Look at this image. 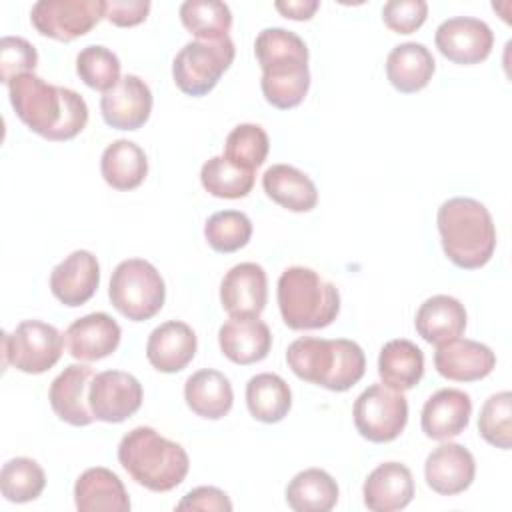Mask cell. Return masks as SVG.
I'll use <instances>...</instances> for the list:
<instances>
[{
	"instance_id": "cell-29",
	"label": "cell",
	"mask_w": 512,
	"mask_h": 512,
	"mask_svg": "<svg viewBox=\"0 0 512 512\" xmlns=\"http://www.w3.org/2000/svg\"><path fill=\"white\" fill-rule=\"evenodd\" d=\"M184 400L188 408L206 420L224 418L234 404L230 380L212 368H202L188 376L184 384Z\"/></svg>"
},
{
	"instance_id": "cell-10",
	"label": "cell",
	"mask_w": 512,
	"mask_h": 512,
	"mask_svg": "<svg viewBox=\"0 0 512 512\" xmlns=\"http://www.w3.org/2000/svg\"><path fill=\"white\" fill-rule=\"evenodd\" d=\"M352 416L358 434L368 442H392L406 428L408 400L398 390L372 384L356 398Z\"/></svg>"
},
{
	"instance_id": "cell-16",
	"label": "cell",
	"mask_w": 512,
	"mask_h": 512,
	"mask_svg": "<svg viewBox=\"0 0 512 512\" xmlns=\"http://www.w3.org/2000/svg\"><path fill=\"white\" fill-rule=\"evenodd\" d=\"M476 476V462L472 452L456 442L436 446L424 462L426 484L442 496H456L470 488Z\"/></svg>"
},
{
	"instance_id": "cell-14",
	"label": "cell",
	"mask_w": 512,
	"mask_h": 512,
	"mask_svg": "<svg viewBox=\"0 0 512 512\" xmlns=\"http://www.w3.org/2000/svg\"><path fill=\"white\" fill-rule=\"evenodd\" d=\"M104 122L116 130L142 128L152 112V92L136 74H126L100 98Z\"/></svg>"
},
{
	"instance_id": "cell-38",
	"label": "cell",
	"mask_w": 512,
	"mask_h": 512,
	"mask_svg": "<svg viewBox=\"0 0 512 512\" xmlns=\"http://www.w3.org/2000/svg\"><path fill=\"white\" fill-rule=\"evenodd\" d=\"M270 150L268 134L258 124H238L230 130L224 142V158H228L232 164L256 170L264 164Z\"/></svg>"
},
{
	"instance_id": "cell-23",
	"label": "cell",
	"mask_w": 512,
	"mask_h": 512,
	"mask_svg": "<svg viewBox=\"0 0 512 512\" xmlns=\"http://www.w3.org/2000/svg\"><path fill=\"white\" fill-rule=\"evenodd\" d=\"M196 348L198 340L194 330L182 320H168L150 332L146 358L158 372L174 374L192 362Z\"/></svg>"
},
{
	"instance_id": "cell-33",
	"label": "cell",
	"mask_w": 512,
	"mask_h": 512,
	"mask_svg": "<svg viewBox=\"0 0 512 512\" xmlns=\"http://www.w3.org/2000/svg\"><path fill=\"white\" fill-rule=\"evenodd\" d=\"M286 502L294 512H328L338 502V484L326 470L306 468L288 482Z\"/></svg>"
},
{
	"instance_id": "cell-40",
	"label": "cell",
	"mask_w": 512,
	"mask_h": 512,
	"mask_svg": "<svg viewBox=\"0 0 512 512\" xmlns=\"http://www.w3.org/2000/svg\"><path fill=\"white\" fill-rule=\"evenodd\" d=\"M480 436L500 448L510 450L512 446V394L508 390L492 394L480 408L478 416Z\"/></svg>"
},
{
	"instance_id": "cell-32",
	"label": "cell",
	"mask_w": 512,
	"mask_h": 512,
	"mask_svg": "<svg viewBox=\"0 0 512 512\" xmlns=\"http://www.w3.org/2000/svg\"><path fill=\"white\" fill-rule=\"evenodd\" d=\"M246 406L254 420L276 424L284 420L292 406L288 382L272 372L256 374L246 384Z\"/></svg>"
},
{
	"instance_id": "cell-21",
	"label": "cell",
	"mask_w": 512,
	"mask_h": 512,
	"mask_svg": "<svg viewBox=\"0 0 512 512\" xmlns=\"http://www.w3.org/2000/svg\"><path fill=\"white\" fill-rule=\"evenodd\" d=\"M222 354L240 366L264 360L272 348V334L258 316H230L218 330Z\"/></svg>"
},
{
	"instance_id": "cell-13",
	"label": "cell",
	"mask_w": 512,
	"mask_h": 512,
	"mask_svg": "<svg viewBox=\"0 0 512 512\" xmlns=\"http://www.w3.org/2000/svg\"><path fill=\"white\" fill-rule=\"evenodd\" d=\"M438 52L454 64H478L486 60L494 46L490 26L472 16H454L444 20L434 34Z\"/></svg>"
},
{
	"instance_id": "cell-31",
	"label": "cell",
	"mask_w": 512,
	"mask_h": 512,
	"mask_svg": "<svg viewBox=\"0 0 512 512\" xmlns=\"http://www.w3.org/2000/svg\"><path fill=\"white\" fill-rule=\"evenodd\" d=\"M100 172L108 186L120 192L138 188L148 174V158L132 140H114L100 158Z\"/></svg>"
},
{
	"instance_id": "cell-8",
	"label": "cell",
	"mask_w": 512,
	"mask_h": 512,
	"mask_svg": "<svg viewBox=\"0 0 512 512\" xmlns=\"http://www.w3.org/2000/svg\"><path fill=\"white\" fill-rule=\"evenodd\" d=\"M236 48L230 36L220 40H192L180 48L172 62V78L188 96L208 94L234 62Z\"/></svg>"
},
{
	"instance_id": "cell-30",
	"label": "cell",
	"mask_w": 512,
	"mask_h": 512,
	"mask_svg": "<svg viewBox=\"0 0 512 512\" xmlns=\"http://www.w3.org/2000/svg\"><path fill=\"white\" fill-rule=\"evenodd\" d=\"M378 376L382 384L392 390H412L424 376L422 350L406 338H394L386 342L378 356Z\"/></svg>"
},
{
	"instance_id": "cell-28",
	"label": "cell",
	"mask_w": 512,
	"mask_h": 512,
	"mask_svg": "<svg viewBox=\"0 0 512 512\" xmlns=\"http://www.w3.org/2000/svg\"><path fill=\"white\" fill-rule=\"evenodd\" d=\"M262 188L272 202L290 212H310L318 204L316 184L290 164H272L262 174Z\"/></svg>"
},
{
	"instance_id": "cell-41",
	"label": "cell",
	"mask_w": 512,
	"mask_h": 512,
	"mask_svg": "<svg viewBox=\"0 0 512 512\" xmlns=\"http://www.w3.org/2000/svg\"><path fill=\"white\" fill-rule=\"evenodd\" d=\"M38 64L36 48L20 36H4L0 40V80L2 84H10L12 78L34 72Z\"/></svg>"
},
{
	"instance_id": "cell-19",
	"label": "cell",
	"mask_w": 512,
	"mask_h": 512,
	"mask_svg": "<svg viewBox=\"0 0 512 512\" xmlns=\"http://www.w3.org/2000/svg\"><path fill=\"white\" fill-rule=\"evenodd\" d=\"M94 370L86 364L66 366L50 384L48 400L54 414L70 426H88L96 418L88 404Z\"/></svg>"
},
{
	"instance_id": "cell-26",
	"label": "cell",
	"mask_w": 512,
	"mask_h": 512,
	"mask_svg": "<svg viewBox=\"0 0 512 512\" xmlns=\"http://www.w3.org/2000/svg\"><path fill=\"white\" fill-rule=\"evenodd\" d=\"M466 320V308L460 300L448 294H436L420 304L414 326L422 340L438 346L462 336L466 330Z\"/></svg>"
},
{
	"instance_id": "cell-20",
	"label": "cell",
	"mask_w": 512,
	"mask_h": 512,
	"mask_svg": "<svg viewBox=\"0 0 512 512\" xmlns=\"http://www.w3.org/2000/svg\"><path fill=\"white\" fill-rule=\"evenodd\" d=\"M64 338L72 358L80 362H96L118 348L122 328L106 312H92L74 320Z\"/></svg>"
},
{
	"instance_id": "cell-12",
	"label": "cell",
	"mask_w": 512,
	"mask_h": 512,
	"mask_svg": "<svg viewBox=\"0 0 512 512\" xmlns=\"http://www.w3.org/2000/svg\"><path fill=\"white\" fill-rule=\"evenodd\" d=\"M142 384L122 370H104L92 378L88 404L96 420L120 424L142 406Z\"/></svg>"
},
{
	"instance_id": "cell-35",
	"label": "cell",
	"mask_w": 512,
	"mask_h": 512,
	"mask_svg": "<svg viewBox=\"0 0 512 512\" xmlns=\"http://www.w3.org/2000/svg\"><path fill=\"white\" fill-rule=\"evenodd\" d=\"M254 170L240 168L224 156H212L202 164L200 182L204 190L216 198H244L254 188Z\"/></svg>"
},
{
	"instance_id": "cell-18",
	"label": "cell",
	"mask_w": 512,
	"mask_h": 512,
	"mask_svg": "<svg viewBox=\"0 0 512 512\" xmlns=\"http://www.w3.org/2000/svg\"><path fill=\"white\" fill-rule=\"evenodd\" d=\"M268 300L266 272L256 262L232 266L220 282V302L230 316H260Z\"/></svg>"
},
{
	"instance_id": "cell-44",
	"label": "cell",
	"mask_w": 512,
	"mask_h": 512,
	"mask_svg": "<svg viewBox=\"0 0 512 512\" xmlns=\"http://www.w3.org/2000/svg\"><path fill=\"white\" fill-rule=\"evenodd\" d=\"M150 12L148 0H110L106 2V20L118 28H130L146 20Z\"/></svg>"
},
{
	"instance_id": "cell-42",
	"label": "cell",
	"mask_w": 512,
	"mask_h": 512,
	"mask_svg": "<svg viewBox=\"0 0 512 512\" xmlns=\"http://www.w3.org/2000/svg\"><path fill=\"white\" fill-rule=\"evenodd\" d=\"M428 16V4L424 0H390L382 6L384 24L396 34L416 32Z\"/></svg>"
},
{
	"instance_id": "cell-24",
	"label": "cell",
	"mask_w": 512,
	"mask_h": 512,
	"mask_svg": "<svg viewBox=\"0 0 512 512\" xmlns=\"http://www.w3.org/2000/svg\"><path fill=\"white\" fill-rule=\"evenodd\" d=\"M364 504L372 512H396L414 498V478L408 466L400 462L378 464L362 486Z\"/></svg>"
},
{
	"instance_id": "cell-43",
	"label": "cell",
	"mask_w": 512,
	"mask_h": 512,
	"mask_svg": "<svg viewBox=\"0 0 512 512\" xmlns=\"http://www.w3.org/2000/svg\"><path fill=\"white\" fill-rule=\"evenodd\" d=\"M176 510H206V512H230L232 502L228 494L216 486H198L184 494L176 504Z\"/></svg>"
},
{
	"instance_id": "cell-15",
	"label": "cell",
	"mask_w": 512,
	"mask_h": 512,
	"mask_svg": "<svg viewBox=\"0 0 512 512\" xmlns=\"http://www.w3.org/2000/svg\"><path fill=\"white\" fill-rule=\"evenodd\" d=\"M100 264L90 250H74L50 272V290L58 302L76 308L98 290Z\"/></svg>"
},
{
	"instance_id": "cell-2",
	"label": "cell",
	"mask_w": 512,
	"mask_h": 512,
	"mask_svg": "<svg viewBox=\"0 0 512 512\" xmlns=\"http://www.w3.org/2000/svg\"><path fill=\"white\" fill-rule=\"evenodd\" d=\"M254 54L262 68L260 88L266 102L278 110L302 104L310 88L306 42L292 30L264 28L254 40Z\"/></svg>"
},
{
	"instance_id": "cell-39",
	"label": "cell",
	"mask_w": 512,
	"mask_h": 512,
	"mask_svg": "<svg viewBox=\"0 0 512 512\" xmlns=\"http://www.w3.org/2000/svg\"><path fill=\"white\" fill-rule=\"evenodd\" d=\"M120 68L122 64L118 56L110 48L100 44L86 46L76 56V74L80 76V80L88 88L100 92H108L118 84V80L122 78Z\"/></svg>"
},
{
	"instance_id": "cell-4",
	"label": "cell",
	"mask_w": 512,
	"mask_h": 512,
	"mask_svg": "<svg viewBox=\"0 0 512 512\" xmlns=\"http://www.w3.org/2000/svg\"><path fill=\"white\" fill-rule=\"evenodd\" d=\"M286 362L300 380L332 392L350 390L366 370L364 350L348 338L300 336L288 346Z\"/></svg>"
},
{
	"instance_id": "cell-25",
	"label": "cell",
	"mask_w": 512,
	"mask_h": 512,
	"mask_svg": "<svg viewBox=\"0 0 512 512\" xmlns=\"http://www.w3.org/2000/svg\"><path fill=\"white\" fill-rule=\"evenodd\" d=\"M74 504L80 512H128L130 498L122 480L104 466L84 470L74 484Z\"/></svg>"
},
{
	"instance_id": "cell-11",
	"label": "cell",
	"mask_w": 512,
	"mask_h": 512,
	"mask_svg": "<svg viewBox=\"0 0 512 512\" xmlns=\"http://www.w3.org/2000/svg\"><path fill=\"white\" fill-rule=\"evenodd\" d=\"M106 16L104 0H38L30 10L32 26L52 40L72 42Z\"/></svg>"
},
{
	"instance_id": "cell-27",
	"label": "cell",
	"mask_w": 512,
	"mask_h": 512,
	"mask_svg": "<svg viewBox=\"0 0 512 512\" xmlns=\"http://www.w3.org/2000/svg\"><path fill=\"white\" fill-rule=\"evenodd\" d=\"M434 70V56L420 42L398 44L386 58V78L402 94H414L426 88Z\"/></svg>"
},
{
	"instance_id": "cell-3",
	"label": "cell",
	"mask_w": 512,
	"mask_h": 512,
	"mask_svg": "<svg viewBox=\"0 0 512 512\" xmlns=\"http://www.w3.org/2000/svg\"><path fill=\"white\" fill-rule=\"evenodd\" d=\"M438 234L446 258L462 270H478L496 248V228L488 208L468 196H456L438 208Z\"/></svg>"
},
{
	"instance_id": "cell-6",
	"label": "cell",
	"mask_w": 512,
	"mask_h": 512,
	"mask_svg": "<svg viewBox=\"0 0 512 512\" xmlns=\"http://www.w3.org/2000/svg\"><path fill=\"white\" fill-rule=\"evenodd\" d=\"M276 300L290 330L326 328L340 312L338 288L306 266H290L280 274Z\"/></svg>"
},
{
	"instance_id": "cell-22",
	"label": "cell",
	"mask_w": 512,
	"mask_h": 512,
	"mask_svg": "<svg viewBox=\"0 0 512 512\" xmlns=\"http://www.w3.org/2000/svg\"><path fill=\"white\" fill-rule=\"evenodd\" d=\"M470 416V396L458 388H442L424 402L420 426L428 438L446 442L466 430Z\"/></svg>"
},
{
	"instance_id": "cell-37",
	"label": "cell",
	"mask_w": 512,
	"mask_h": 512,
	"mask_svg": "<svg viewBox=\"0 0 512 512\" xmlns=\"http://www.w3.org/2000/svg\"><path fill=\"white\" fill-rule=\"evenodd\" d=\"M204 238L212 250L220 254H230L250 242L252 222L240 210H220L206 220Z\"/></svg>"
},
{
	"instance_id": "cell-45",
	"label": "cell",
	"mask_w": 512,
	"mask_h": 512,
	"mask_svg": "<svg viewBox=\"0 0 512 512\" xmlns=\"http://www.w3.org/2000/svg\"><path fill=\"white\" fill-rule=\"evenodd\" d=\"M274 8L290 20H310L316 10L320 8L318 0H280L274 4Z\"/></svg>"
},
{
	"instance_id": "cell-5",
	"label": "cell",
	"mask_w": 512,
	"mask_h": 512,
	"mask_svg": "<svg viewBox=\"0 0 512 512\" xmlns=\"http://www.w3.org/2000/svg\"><path fill=\"white\" fill-rule=\"evenodd\" d=\"M118 462L136 484L152 492L174 490L190 468L186 450L150 426H136L124 434L118 444Z\"/></svg>"
},
{
	"instance_id": "cell-36",
	"label": "cell",
	"mask_w": 512,
	"mask_h": 512,
	"mask_svg": "<svg viewBox=\"0 0 512 512\" xmlns=\"http://www.w3.org/2000/svg\"><path fill=\"white\" fill-rule=\"evenodd\" d=\"M46 486L42 466L26 456L8 460L0 470V492L8 502L24 504L36 500Z\"/></svg>"
},
{
	"instance_id": "cell-34",
	"label": "cell",
	"mask_w": 512,
	"mask_h": 512,
	"mask_svg": "<svg viewBox=\"0 0 512 512\" xmlns=\"http://www.w3.org/2000/svg\"><path fill=\"white\" fill-rule=\"evenodd\" d=\"M180 20L196 40H220L232 28V12L220 0H186L180 4Z\"/></svg>"
},
{
	"instance_id": "cell-9",
	"label": "cell",
	"mask_w": 512,
	"mask_h": 512,
	"mask_svg": "<svg viewBox=\"0 0 512 512\" xmlns=\"http://www.w3.org/2000/svg\"><path fill=\"white\" fill-rule=\"evenodd\" d=\"M66 338L56 326L42 320H22L16 330L2 332V366L24 374H42L62 356Z\"/></svg>"
},
{
	"instance_id": "cell-1",
	"label": "cell",
	"mask_w": 512,
	"mask_h": 512,
	"mask_svg": "<svg viewBox=\"0 0 512 512\" xmlns=\"http://www.w3.org/2000/svg\"><path fill=\"white\" fill-rule=\"evenodd\" d=\"M8 96L16 116L50 142L72 140L88 124V104L78 92L48 84L34 72L12 78Z\"/></svg>"
},
{
	"instance_id": "cell-7",
	"label": "cell",
	"mask_w": 512,
	"mask_h": 512,
	"mask_svg": "<svg viewBox=\"0 0 512 512\" xmlns=\"http://www.w3.org/2000/svg\"><path fill=\"white\" fill-rule=\"evenodd\" d=\"M108 296L124 318L144 322L162 310L166 284L154 264L142 258H128L114 268Z\"/></svg>"
},
{
	"instance_id": "cell-17",
	"label": "cell",
	"mask_w": 512,
	"mask_h": 512,
	"mask_svg": "<svg viewBox=\"0 0 512 512\" xmlns=\"http://www.w3.org/2000/svg\"><path fill=\"white\" fill-rule=\"evenodd\" d=\"M434 366L446 380L476 382L494 370L496 354L482 342L458 336L436 346Z\"/></svg>"
}]
</instances>
